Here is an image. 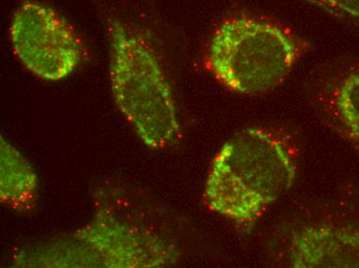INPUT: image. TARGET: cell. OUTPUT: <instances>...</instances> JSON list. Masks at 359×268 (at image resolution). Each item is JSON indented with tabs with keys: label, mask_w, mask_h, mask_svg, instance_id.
Masks as SVG:
<instances>
[{
	"label": "cell",
	"mask_w": 359,
	"mask_h": 268,
	"mask_svg": "<svg viewBox=\"0 0 359 268\" xmlns=\"http://www.w3.org/2000/svg\"><path fill=\"white\" fill-rule=\"evenodd\" d=\"M297 173L294 150L283 135L269 128H247L214 157L203 199L213 213L250 226L292 187Z\"/></svg>",
	"instance_id": "1"
},
{
	"label": "cell",
	"mask_w": 359,
	"mask_h": 268,
	"mask_svg": "<svg viewBox=\"0 0 359 268\" xmlns=\"http://www.w3.org/2000/svg\"><path fill=\"white\" fill-rule=\"evenodd\" d=\"M178 248L152 228L100 209L78 230L22 248L12 258L21 268H161L178 262Z\"/></svg>",
	"instance_id": "2"
},
{
	"label": "cell",
	"mask_w": 359,
	"mask_h": 268,
	"mask_svg": "<svg viewBox=\"0 0 359 268\" xmlns=\"http://www.w3.org/2000/svg\"><path fill=\"white\" fill-rule=\"evenodd\" d=\"M111 94L127 123L152 150L172 147L181 127L170 80L158 54L141 30L109 18Z\"/></svg>",
	"instance_id": "3"
},
{
	"label": "cell",
	"mask_w": 359,
	"mask_h": 268,
	"mask_svg": "<svg viewBox=\"0 0 359 268\" xmlns=\"http://www.w3.org/2000/svg\"><path fill=\"white\" fill-rule=\"evenodd\" d=\"M303 51V41L278 22L238 14L224 20L214 31L207 67L227 90L262 95L285 80Z\"/></svg>",
	"instance_id": "4"
},
{
	"label": "cell",
	"mask_w": 359,
	"mask_h": 268,
	"mask_svg": "<svg viewBox=\"0 0 359 268\" xmlns=\"http://www.w3.org/2000/svg\"><path fill=\"white\" fill-rule=\"evenodd\" d=\"M13 52L32 75L47 82L72 76L85 58L78 31L56 10L26 0L15 10L10 25Z\"/></svg>",
	"instance_id": "5"
},
{
	"label": "cell",
	"mask_w": 359,
	"mask_h": 268,
	"mask_svg": "<svg viewBox=\"0 0 359 268\" xmlns=\"http://www.w3.org/2000/svg\"><path fill=\"white\" fill-rule=\"evenodd\" d=\"M294 268L359 267V226L319 223L299 228L289 243Z\"/></svg>",
	"instance_id": "6"
},
{
	"label": "cell",
	"mask_w": 359,
	"mask_h": 268,
	"mask_svg": "<svg viewBox=\"0 0 359 268\" xmlns=\"http://www.w3.org/2000/svg\"><path fill=\"white\" fill-rule=\"evenodd\" d=\"M323 108L332 127L359 153V64L344 67L332 78Z\"/></svg>",
	"instance_id": "7"
},
{
	"label": "cell",
	"mask_w": 359,
	"mask_h": 268,
	"mask_svg": "<svg viewBox=\"0 0 359 268\" xmlns=\"http://www.w3.org/2000/svg\"><path fill=\"white\" fill-rule=\"evenodd\" d=\"M39 197V178L32 163L0 136V200L12 211H32Z\"/></svg>",
	"instance_id": "8"
},
{
	"label": "cell",
	"mask_w": 359,
	"mask_h": 268,
	"mask_svg": "<svg viewBox=\"0 0 359 268\" xmlns=\"http://www.w3.org/2000/svg\"><path fill=\"white\" fill-rule=\"evenodd\" d=\"M326 12L359 25V0H305Z\"/></svg>",
	"instance_id": "9"
}]
</instances>
